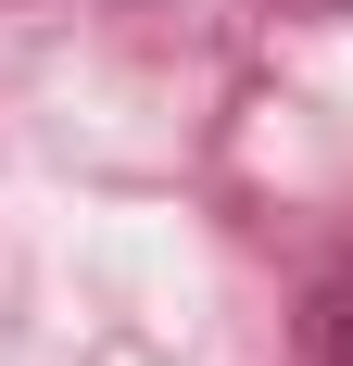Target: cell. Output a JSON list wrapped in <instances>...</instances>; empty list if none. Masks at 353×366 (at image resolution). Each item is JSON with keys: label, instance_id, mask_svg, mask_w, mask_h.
Returning <instances> with one entry per match:
<instances>
[{"label": "cell", "instance_id": "cell-1", "mask_svg": "<svg viewBox=\"0 0 353 366\" xmlns=\"http://www.w3.org/2000/svg\"><path fill=\"white\" fill-rule=\"evenodd\" d=\"M316 341H328V366H353V265L328 278V303H316Z\"/></svg>", "mask_w": 353, "mask_h": 366}]
</instances>
